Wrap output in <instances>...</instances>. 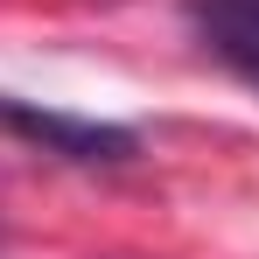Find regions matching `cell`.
Listing matches in <instances>:
<instances>
[{
	"mask_svg": "<svg viewBox=\"0 0 259 259\" xmlns=\"http://www.w3.org/2000/svg\"><path fill=\"white\" fill-rule=\"evenodd\" d=\"M0 126L42 140L49 154H70V161H126L133 133L126 126H98V119H70V112H35L21 98H0Z\"/></svg>",
	"mask_w": 259,
	"mask_h": 259,
	"instance_id": "cell-1",
	"label": "cell"
},
{
	"mask_svg": "<svg viewBox=\"0 0 259 259\" xmlns=\"http://www.w3.org/2000/svg\"><path fill=\"white\" fill-rule=\"evenodd\" d=\"M189 14H196L203 42L259 84V0H189Z\"/></svg>",
	"mask_w": 259,
	"mask_h": 259,
	"instance_id": "cell-2",
	"label": "cell"
}]
</instances>
